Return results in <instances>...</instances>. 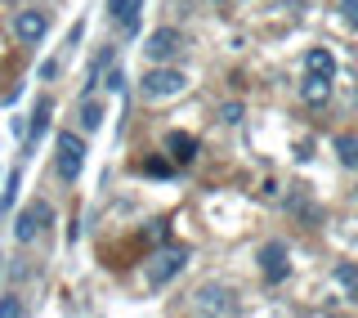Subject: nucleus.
<instances>
[{
  "instance_id": "12",
  "label": "nucleus",
  "mask_w": 358,
  "mask_h": 318,
  "mask_svg": "<svg viewBox=\"0 0 358 318\" xmlns=\"http://www.w3.org/2000/svg\"><path fill=\"white\" fill-rule=\"evenodd\" d=\"M305 72H313V76H336V59H331L327 50H309Z\"/></svg>"
},
{
  "instance_id": "22",
  "label": "nucleus",
  "mask_w": 358,
  "mask_h": 318,
  "mask_svg": "<svg viewBox=\"0 0 358 318\" xmlns=\"http://www.w3.org/2000/svg\"><path fill=\"white\" fill-rule=\"evenodd\" d=\"M103 85H108V90H121V85H126V76H121V72H108Z\"/></svg>"
},
{
  "instance_id": "20",
  "label": "nucleus",
  "mask_w": 358,
  "mask_h": 318,
  "mask_svg": "<svg viewBox=\"0 0 358 318\" xmlns=\"http://www.w3.org/2000/svg\"><path fill=\"white\" fill-rule=\"evenodd\" d=\"M143 175H171V162H143Z\"/></svg>"
},
{
  "instance_id": "15",
  "label": "nucleus",
  "mask_w": 358,
  "mask_h": 318,
  "mask_svg": "<svg viewBox=\"0 0 358 318\" xmlns=\"http://www.w3.org/2000/svg\"><path fill=\"white\" fill-rule=\"evenodd\" d=\"M336 153H341V166L358 170V139L354 134H341V139H336Z\"/></svg>"
},
{
  "instance_id": "6",
  "label": "nucleus",
  "mask_w": 358,
  "mask_h": 318,
  "mask_svg": "<svg viewBox=\"0 0 358 318\" xmlns=\"http://www.w3.org/2000/svg\"><path fill=\"white\" fill-rule=\"evenodd\" d=\"M260 274H264V282H282L291 274V260H287L282 242H264L260 247Z\"/></svg>"
},
{
  "instance_id": "19",
  "label": "nucleus",
  "mask_w": 358,
  "mask_h": 318,
  "mask_svg": "<svg viewBox=\"0 0 358 318\" xmlns=\"http://www.w3.org/2000/svg\"><path fill=\"white\" fill-rule=\"evenodd\" d=\"M220 121H229V126H238V121H242V104H224V108H220Z\"/></svg>"
},
{
  "instance_id": "7",
  "label": "nucleus",
  "mask_w": 358,
  "mask_h": 318,
  "mask_svg": "<svg viewBox=\"0 0 358 318\" xmlns=\"http://www.w3.org/2000/svg\"><path fill=\"white\" fill-rule=\"evenodd\" d=\"M45 32H50V22H45L41 9H18V18H14V36L22 45H41L45 41Z\"/></svg>"
},
{
  "instance_id": "5",
  "label": "nucleus",
  "mask_w": 358,
  "mask_h": 318,
  "mask_svg": "<svg viewBox=\"0 0 358 318\" xmlns=\"http://www.w3.org/2000/svg\"><path fill=\"white\" fill-rule=\"evenodd\" d=\"M188 85V76L184 72H175V67H152L148 76H143V99H175L179 90Z\"/></svg>"
},
{
  "instance_id": "16",
  "label": "nucleus",
  "mask_w": 358,
  "mask_h": 318,
  "mask_svg": "<svg viewBox=\"0 0 358 318\" xmlns=\"http://www.w3.org/2000/svg\"><path fill=\"white\" fill-rule=\"evenodd\" d=\"M45 126H50V99H41L36 112H31V126H27V139H41Z\"/></svg>"
},
{
  "instance_id": "2",
  "label": "nucleus",
  "mask_w": 358,
  "mask_h": 318,
  "mask_svg": "<svg viewBox=\"0 0 358 318\" xmlns=\"http://www.w3.org/2000/svg\"><path fill=\"white\" fill-rule=\"evenodd\" d=\"M184 265H188V251H184V247H162V251L152 256V265H148V287L162 291L166 282H175L179 274H184Z\"/></svg>"
},
{
  "instance_id": "3",
  "label": "nucleus",
  "mask_w": 358,
  "mask_h": 318,
  "mask_svg": "<svg viewBox=\"0 0 358 318\" xmlns=\"http://www.w3.org/2000/svg\"><path fill=\"white\" fill-rule=\"evenodd\" d=\"M50 224H54V207L36 198V202H31V207H27V211H22L18 220H14V242H18V247L36 242V233H45Z\"/></svg>"
},
{
  "instance_id": "8",
  "label": "nucleus",
  "mask_w": 358,
  "mask_h": 318,
  "mask_svg": "<svg viewBox=\"0 0 358 318\" xmlns=\"http://www.w3.org/2000/svg\"><path fill=\"white\" fill-rule=\"evenodd\" d=\"M143 50H148V59H152V63H166V59H175L184 45H179V32H175V27H157Z\"/></svg>"
},
{
  "instance_id": "1",
  "label": "nucleus",
  "mask_w": 358,
  "mask_h": 318,
  "mask_svg": "<svg viewBox=\"0 0 358 318\" xmlns=\"http://www.w3.org/2000/svg\"><path fill=\"white\" fill-rule=\"evenodd\" d=\"M193 310L197 314H238L242 300H238V291L224 287V282H201L193 291Z\"/></svg>"
},
{
  "instance_id": "11",
  "label": "nucleus",
  "mask_w": 358,
  "mask_h": 318,
  "mask_svg": "<svg viewBox=\"0 0 358 318\" xmlns=\"http://www.w3.org/2000/svg\"><path fill=\"white\" fill-rule=\"evenodd\" d=\"M108 5H112V18H117L121 27L134 36V32H139V9H143V0H108Z\"/></svg>"
},
{
  "instance_id": "18",
  "label": "nucleus",
  "mask_w": 358,
  "mask_h": 318,
  "mask_svg": "<svg viewBox=\"0 0 358 318\" xmlns=\"http://www.w3.org/2000/svg\"><path fill=\"white\" fill-rule=\"evenodd\" d=\"M22 314V300L18 296H5V300H0V318H18Z\"/></svg>"
},
{
  "instance_id": "9",
  "label": "nucleus",
  "mask_w": 358,
  "mask_h": 318,
  "mask_svg": "<svg viewBox=\"0 0 358 318\" xmlns=\"http://www.w3.org/2000/svg\"><path fill=\"white\" fill-rule=\"evenodd\" d=\"M166 148H171V157H175L179 166H188L197 157V139L188 130H171V134H166Z\"/></svg>"
},
{
  "instance_id": "21",
  "label": "nucleus",
  "mask_w": 358,
  "mask_h": 318,
  "mask_svg": "<svg viewBox=\"0 0 358 318\" xmlns=\"http://www.w3.org/2000/svg\"><path fill=\"white\" fill-rule=\"evenodd\" d=\"M341 9H345V18H350L354 27H358V0H341Z\"/></svg>"
},
{
  "instance_id": "17",
  "label": "nucleus",
  "mask_w": 358,
  "mask_h": 318,
  "mask_svg": "<svg viewBox=\"0 0 358 318\" xmlns=\"http://www.w3.org/2000/svg\"><path fill=\"white\" fill-rule=\"evenodd\" d=\"M103 126V108H99V99H85L81 104V130H99Z\"/></svg>"
},
{
  "instance_id": "14",
  "label": "nucleus",
  "mask_w": 358,
  "mask_h": 318,
  "mask_svg": "<svg viewBox=\"0 0 358 318\" xmlns=\"http://www.w3.org/2000/svg\"><path fill=\"white\" fill-rule=\"evenodd\" d=\"M336 282H341L345 296H358V265H350V260H345V265H336Z\"/></svg>"
},
{
  "instance_id": "4",
  "label": "nucleus",
  "mask_w": 358,
  "mask_h": 318,
  "mask_svg": "<svg viewBox=\"0 0 358 318\" xmlns=\"http://www.w3.org/2000/svg\"><path fill=\"white\" fill-rule=\"evenodd\" d=\"M81 166H85V144H81V134L59 130V157H54V170H59V179H67V184H72V179L81 175Z\"/></svg>"
},
{
  "instance_id": "13",
  "label": "nucleus",
  "mask_w": 358,
  "mask_h": 318,
  "mask_svg": "<svg viewBox=\"0 0 358 318\" xmlns=\"http://www.w3.org/2000/svg\"><path fill=\"white\" fill-rule=\"evenodd\" d=\"M18 184H22V170L14 166V170H9V179H5V193H0V220L9 215V207H14V198H18Z\"/></svg>"
},
{
  "instance_id": "10",
  "label": "nucleus",
  "mask_w": 358,
  "mask_h": 318,
  "mask_svg": "<svg viewBox=\"0 0 358 318\" xmlns=\"http://www.w3.org/2000/svg\"><path fill=\"white\" fill-rule=\"evenodd\" d=\"M300 99H305V104H327V99H331V76L305 72V81H300Z\"/></svg>"
}]
</instances>
